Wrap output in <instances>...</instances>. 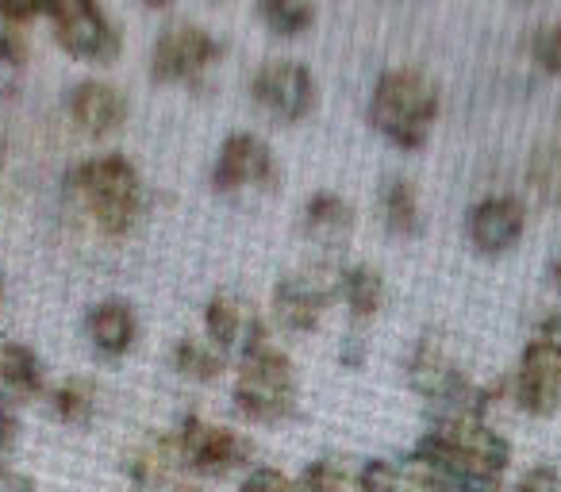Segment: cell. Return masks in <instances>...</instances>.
<instances>
[{"label":"cell","instance_id":"obj_27","mask_svg":"<svg viewBox=\"0 0 561 492\" xmlns=\"http://www.w3.org/2000/svg\"><path fill=\"white\" fill-rule=\"evenodd\" d=\"M0 62H9V66H24L27 62L24 20L9 16L4 9H0Z\"/></svg>","mask_w":561,"mask_h":492},{"label":"cell","instance_id":"obj_39","mask_svg":"<svg viewBox=\"0 0 561 492\" xmlns=\"http://www.w3.org/2000/svg\"><path fill=\"white\" fill-rule=\"evenodd\" d=\"M0 305H4V277H0Z\"/></svg>","mask_w":561,"mask_h":492},{"label":"cell","instance_id":"obj_13","mask_svg":"<svg viewBox=\"0 0 561 492\" xmlns=\"http://www.w3.org/2000/svg\"><path fill=\"white\" fill-rule=\"evenodd\" d=\"M331 297H335V289L323 285L320 277H280L277 289H273V316L285 331H312L328 312Z\"/></svg>","mask_w":561,"mask_h":492},{"label":"cell","instance_id":"obj_29","mask_svg":"<svg viewBox=\"0 0 561 492\" xmlns=\"http://www.w3.org/2000/svg\"><path fill=\"white\" fill-rule=\"evenodd\" d=\"M289 489H293V481L273 466H254L239 484V492H289Z\"/></svg>","mask_w":561,"mask_h":492},{"label":"cell","instance_id":"obj_10","mask_svg":"<svg viewBox=\"0 0 561 492\" xmlns=\"http://www.w3.org/2000/svg\"><path fill=\"white\" fill-rule=\"evenodd\" d=\"M204 328H208V339L219 354H239V358H250L257 354L265 343V328L239 297L231 293H216L204 308Z\"/></svg>","mask_w":561,"mask_h":492},{"label":"cell","instance_id":"obj_1","mask_svg":"<svg viewBox=\"0 0 561 492\" xmlns=\"http://www.w3.org/2000/svg\"><path fill=\"white\" fill-rule=\"evenodd\" d=\"M412 454L450 477L496 489L512 461V443L500 431H492L484 415H458V420L431 423V431L412 446Z\"/></svg>","mask_w":561,"mask_h":492},{"label":"cell","instance_id":"obj_26","mask_svg":"<svg viewBox=\"0 0 561 492\" xmlns=\"http://www.w3.org/2000/svg\"><path fill=\"white\" fill-rule=\"evenodd\" d=\"M530 58L538 62V70L561 73V24H542L530 35Z\"/></svg>","mask_w":561,"mask_h":492},{"label":"cell","instance_id":"obj_16","mask_svg":"<svg viewBox=\"0 0 561 492\" xmlns=\"http://www.w3.org/2000/svg\"><path fill=\"white\" fill-rule=\"evenodd\" d=\"M43 392V362L32 346L0 343V412H12Z\"/></svg>","mask_w":561,"mask_h":492},{"label":"cell","instance_id":"obj_2","mask_svg":"<svg viewBox=\"0 0 561 492\" xmlns=\"http://www.w3.org/2000/svg\"><path fill=\"white\" fill-rule=\"evenodd\" d=\"M438 116V93L420 70H385L369 96V124L389 142L404 150H420L427 142Z\"/></svg>","mask_w":561,"mask_h":492},{"label":"cell","instance_id":"obj_38","mask_svg":"<svg viewBox=\"0 0 561 492\" xmlns=\"http://www.w3.org/2000/svg\"><path fill=\"white\" fill-rule=\"evenodd\" d=\"M173 492H208V489H196V484H181V489H173Z\"/></svg>","mask_w":561,"mask_h":492},{"label":"cell","instance_id":"obj_23","mask_svg":"<svg viewBox=\"0 0 561 492\" xmlns=\"http://www.w3.org/2000/svg\"><path fill=\"white\" fill-rule=\"evenodd\" d=\"M173 369L188 381H216L224 374V354L201 339H181L173 346Z\"/></svg>","mask_w":561,"mask_h":492},{"label":"cell","instance_id":"obj_40","mask_svg":"<svg viewBox=\"0 0 561 492\" xmlns=\"http://www.w3.org/2000/svg\"><path fill=\"white\" fill-rule=\"evenodd\" d=\"M289 492H308V489H305V484H293V489H289Z\"/></svg>","mask_w":561,"mask_h":492},{"label":"cell","instance_id":"obj_17","mask_svg":"<svg viewBox=\"0 0 561 492\" xmlns=\"http://www.w3.org/2000/svg\"><path fill=\"white\" fill-rule=\"evenodd\" d=\"M300 224H305V234L316 247L335 251V247H343V242L351 239L354 208L335 193H316L312 201L305 204V219H300Z\"/></svg>","mask_w":561,"mask_h":492},{"label":"cell","instance_id":"obj_22","mask_svg":"<svg viewBox=\"0 0 561 492\" xmlns=\"http://www.w3.org/2000/svg\"><path fill=\"white\" fill-rule=\"evenodd\" d=\"M50 408H55V415L66 423V427H89L96 415V389L85 381V377H70V381L55 389Z\"/></svg>","mask_w":561,"mask_h":492},{"label":"cell","instance_id":"obj_35","mask_svg":"<svg viewBox=\"0 0 561 492\" xmlns=\"http://www.w3.org/2000/svg\"><path fill=\"white\" fill-rule=\"evenodd\" d=\"M0 492H39L32 477L12 473V469H0Z\"/></svg>","mask_w":561,"mask_h":492},{"label":"cell","instance_id":"obj_4","mask_svg":"<svg viewBox=\"0 0 561 492\" xmlns=\"http://www.w3.org/2000/svg\"><path fill=\"white\" fill-rule=\"evenodd\" d=\"M297 369L273 346H262L257 354L242 358V369L234 377V408L250 423H280L297 412Z\"/></svg>","mask_w":561,"mask_h":492},{"label":"cell","instance_id":"obj_8","mask_svg":"<svg viewBox=\"0 0 561 492\" xmlns=\"http://www.w3.org/2000/svg\"><path fill=\"white\" fill-rule=\"evenodd\" d=\"M224 55L216 39L196 24H178L165 35H158L150 50V78L154 81H188L201 70H208Z\"/></svg>","mask_w":561,"mask_h":492},{"label":"cell","instance_id":"obj_37","mask_svg":"<svg viewBox=\"0 0 561 492\" xmlns=\"http://www.w3.org/2000/svg\"><path fill=\"white\" fill-rule=\"evenodd\" d=\"M553 285H558V289H561V259L553 262Z\"/></svg>","mask_w":561,"mask_h":492},{"label":"cell","instance_id":"obj_19","mask_svg":"<svg viewBox=\"0 0 561 492\" xmlns=\"http://www.w3.org/2000/svg\"><path fill=\"white\" fill-rule=\"evenodd\" d=\"M366 461L351 458H316L305 466L300 484L308 492H366V477H362Z\"/></svg>","mask_w":561,"mask_h":492},{"label":"cell","instance_id":"obj_18","mask_svg":"<svg viewBox=\"0 0 561 492\" xmlns=\"http://www.w3.org/2000/svg\"><path fill=\"white\" fill-rule=\"evenodd\" d=\"M381 216H385V227L400 239H412L420 234L423 219H420V196H415L412 181L404 178H389L381 185Z\"/></svg>","mask_w":561,"mask_h":492},{"label":"cell","instance_id":"obj_33","mask_svg":"<svg viewBox=\"0 0 561 492\" xmlns=\"http://www.w3.org/2000/svg\"><path fill=\"white\" fill-rule=\"evenodd\" d=\"M0 9L16 20H27V16H35V12H47L50 0H0Z\"/></svg>","mask_w":561,"mask_h":492},{"label":"cell","instance_id":"obj_14","mask_svg":"<svg viewBox=\"0 0 561 492\" xmlns=\"http://www.w3.org/2000/svg\"><path fill=\"white\" fill-rule=\"evenodd\" d=\"M70 116L85 135H108L127 119V101L108 81H81L70 89Z\"/></svg>","mask_w":561,"mask_h":492},{"label":"cell","instance_id":"obj_28","mask_svg":"<svg viewBox=\"0 0 561 492\" xmlns=\"http://www.w3.org/2000/svg\"><path fill=\"white\" fill-rule=\"evenodd\" d=\"M362 477H366V492H400V469L385 458H366Z\"/></svg>","mask_w":561,"mask_h":492},{"label":"cell","instance_id":"obj_24","mask_svg":"<svg viewBox=\"0 0 561 492\" xmlns=\"http://www.w3.org/2000/svg\"><path fill=\"white\" fill-rule=\"evenodd\" d=\"M400 477H404V481L412 484L415 492H496L492 484L461 481V477L443 473V469L420 461L415 454H408V458H404V469H400Z\"/></svg>","mask_w":561,"mask_h":492},{"label":"cell","instance_id":"obj_9","mask_svg":"<svg viewBox=\"0 0 561 492\" xmlns=\"http://www.w3.org/2000/svg\"><path fill=\"white\" fill-rule=\"evenodd\" d=\"M273 181H277L273 150L250 131L227 135L224 147H219L216 170H211V185L219 193H239V188H257V185L273 188Z\"/></svg>","mask_w":561,"mask_h":492},{"label":"cell","instance_id":"obj_21","mask_svg":"<svg viewBox=\"0 0 561 492\" xmlns=\"http://www.w3.org/2000/svg\"><path fill=\"white\" fill-rule=\"evenodd\" d=\"M178 461H181V454H178V446H173V438H158V443H147L142 450L131 454L127 473H131V481L139 484V489H154V484H162L165 477L173 473Z\"/></svg>","mask_w":561,"mask_h":492},{"label":"cell","instance_id":"obj_11","mask_svg":"<svg viewBox=\"0 0 561 492\" xmlns=\"http://www.w3.org/2000/svg\"><path fill=\"white\" fill-rule=\"evenodd\" d=\"M527 231V211L515 196H489L469 211V242L477 254H507Z\"/></svg>","mask_w":561,"mask_h":492},{"label":"cell","instance_id":"obj_12","mask_svg":"<svg viewBox=\"0 0 561 492\" xmlns=\"http://www.w3.org/2000/svg\"><path fill=\"white\" fill-rule=\"evenodd\" d=\"M515 404L527 415H553L561 404V358L527 343L515 374Z\"/></svg>","mask_w":561,"mask_h":492},{"label":"cell","instance_id":"obj_20","mask_svg":"<svg viewBox=\"0 0 561 492\" xmlns=\"http://www.w3.org/2000/svg\"><path fill=\"white\" fill-rule=\"evenodd\" d=\"M339 297L351 308L354 320H369V316L381 312L385 305V282L377 270L369 266H351L339 274Z\"/></svg>","mask_w":561,"mask_h":492},{"label":"cell","instance_id":"obj_36","mask_svg":"<svg viewBox=\"0 0 561 492\" xmlns=\"http://www.w3.org/2000/svg\"><path fill=\"white\" fill-rule=\"evenodd\" d=\"M142 4H147V9H170L173 0H142Z\"/></svg>","mask_w":561,"mask_h":492},{"label":"cell","instance_id":"obj_15","mask_svg":"<svg viewBox=\"0 0 561 492\" xmlns=\"http://www.w3.org/2000/svg\"><path fill=\"white\" fill-rule=\"evenodd\" d=\"M85 335L96 354L119 358V354L131 351L135 339H139V320H135L131 305H124V300H101V305L89 308Z\"/></svg>","mask_w":561,"mask_h":492},{"label":"cell","instance_id":"obj_3","mask_svg":"<svg viewBox=\"0 0 561 492\" xmlns=\"http://www.w3.org/2000/svg\"><path fill=\"white\" fill-rule=\"evenodd\" d=\"M70 185L81 201L89 204L96 227L108 234H124L135 227L142 211V181L127 158L119 155H101L81 162L70 173Z\"/></svg>","mask_w":561,"mask_h":492},{"label":"cell","instance_id":"obj_5","mask_svg":"<svg viewBox=\"0 0 561 492\" xmlns=\"http://www.w3.org/2000/svg\"><path fill=\"white\" fill-rule=\"evenodd\" d=\"M55 35L73 58L85 62H112L119 55V32L101 12L96 0H50Z\"/></svg>","mask_w":561,"mask_h":492},{"label":"cell","instance_id":"obj_34","mask_svg":"<svg viewBox=\"0 0 561 492\" xmlns=\"http://www.w3.org/2000/svg\"><path fill=\"white\" fill-rule=\"evenodd\" d=\"M339 362H343L346 369H362V362H366V343H362L358 335H351L343 343V351H339Z\"/></svg>","mask_w":561,"mask_h":492},{"label":"cell","instance_id":"obj_30","mask_svg":"<svg viewBox=\"0 0 561 492\" xmlns=\"http://www.w3.org/2000/svg\"><path fill=\"white\" fill-rule=\"evenodd\" d=\"M515 492H561V473L553 466H535L519 477Z\"/></svg>","mask_w":561,"mask_h":492},{"label":"cell","instance_id":"obj_6","mask_svg":"<svg viewBox=\"0 0 561 492\" xmlns=\"http://www.w3.org/2000/svg\"><path fill=\"white\" fill-rule=\"evenodd\" d=\"M173 446H178L181 461L204 477H224L250 458L247 438L227 427H216V423L201 420V415H185V420H181L178 435H173Z\"/></svg>","mask_w":561,"mask_h":492},{"label":"cell","instance_id":"obj_32","mask_svg":"<svg viewBox=\"0 0 561 492\" xmlns=\"http://www.w3.org/2000/svg\"><path fill=\"white\" fill-rule=\"evenodd\" d=\"M16 438H20V423L12 412H0V469H9V458L16 450Z\"/></svg>","mask_w":561,"mask_h":492},{"label":"cell","instance_id":"obj_7","mask_svg":"<svg viewBox=\"0 0 561 492\" xmlns=\"http://www.w3.org/2000/svg\"><path fill=\"white\" fill-rule=\"evenodd\" d=\"M250 93L254 101L270 112L273 119L297 124L312 112L316 104V78L300 62H265L262 70L250 78Z\"/></svg>","mask_w":561,"mask_h":492},{"label":"cell","instance_id":"obj_31","mask_svg":"<svg viewBox=\"0 0 561 492\" xmlns=\"http://www.w3.org/2000/svg\"><path fill=\"white\" fill-rule=\"evenodd\" d=\"M530 343H538L542 351H550L561 358V312H550L546 320H538L535 339H530Z\"/></svg>","mask_w":561,"mask_h":492},{"label":"cell","instance_id":"obj_25","mask_svg":"<svg viewBox=\"0 0 561 492\" xmlns=\"http://www.w3.org/2000/svg\"><path fill=\"white\" fill-rule=\"evenodd\" d=\"M257 12L277 35H300L316 24L312 0H257Z\"/></svg>","mask_w":561,"mask_h":492}]
</instances>
